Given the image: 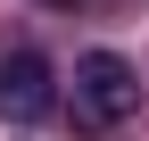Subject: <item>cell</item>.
I'll return each mask as SVG.
<instances>
[{
  "label": "cell",
  "instance_id": "6da1fadb",
  "mask_svg": "<svg viewBox=\"0 0 149 141\" xmlns=\"http://www.w3.org/2000/svg\"><path fill=\"white\" fill-rule=\"evenodd\" d=\"M133 108H141V75L116 50H91V58L74 66V116H83V125H124Z\"/></svg>",
  "mask_w": 149,
  "mask_h": 141
},
{
  "label": "cell",
  "instance_id": "7a4b0ae2",
  "mask_svg": "<svg viewBox=\"0 0 149 141\" xmlns=\"http://www.w3.org/2000/svg\"><path fill=\"white\" fill-rule=\"evenodd\" d=\"M42 108H50V58L42 50H17V58L0 66V116H8V125H33Z\"/></svg>",
  "mask_w": 149,
  "mask_h": 141
},
{
  "label": "cell",
  "instance_id": "3957f363",
  "mask_svg": "<svg viewBox=\"0 0 149 141\" xmlns=\"http://www.w3.org/2000/svg\"><path fill=\"white\" fill-rule=\"evenodd\" d=\"M58 8H74V0H58Z\"/></svg>",
  "mask_w": 149,
  "mask_h": 141
}]
</instances>
